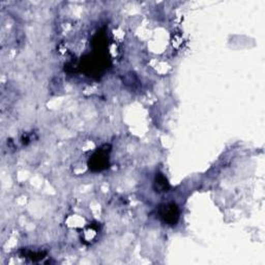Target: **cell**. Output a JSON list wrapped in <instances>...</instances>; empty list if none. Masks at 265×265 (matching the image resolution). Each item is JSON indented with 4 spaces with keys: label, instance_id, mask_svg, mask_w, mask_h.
<instances>
[{
    "label": "cell",
    "instance_id": "cell-1",
    "mask_svg": "<svg viewBox=\"0 0 265 265\" xmlns=\"http://www.w3.org/2000/svg\"><path fill=\"white\" fill-rule=\"evenodd\" d=\"M161 219L169 226H174L179 222L180 219V210L179 206L174 202L164 204L160 209Z\"/></svg>",
    "mask_w": 265,
    "mask_h": 265
},
{
    "label": "cell",
    "instance_id": "cell-2",
    "mask_svg": "<svg viewBox=\"0 0 265 265\" xmlns=\"http://www.w3.org/2000/svg\"><path fill=\"white\" fill-rule=\"evenodd\" d=\"M109 163V155L107 150H100L92 157L90 161V166L92 169L101 171L107 167V164Z\"/></svg>",
    "mask_w": 265,
    "mask_h": 265
},
{
    "label": "cell",
    "instance_id": "cell-3",
    "mask_svg": "<svg viewBox=\"0 0 265 265\" xmlns=\"http://www.w3.org/2000/svg\"><path fill=\"white\" fill-rule=\"evenodd\" d=\"M155 188L157 190V192L159 193H163V192H167L169 189V184L166 180L165 176L162 173H159L156 176V181H155Z\"/></svg>",
    "mask_w": 265,
    "mask_h": 265
}]
</instances>
